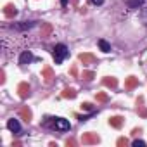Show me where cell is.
<instances>
[{
  "label": "cell",
  "instance_id": "12",
  "mask_svg": "<svg viewBox=\"0 0 147 147\" xmlns=\"http://www.w3.org/2000/svg\"><path fill=\"white\" fill-rule=\"evenodd\" d=\"M50 33H52V24L50 23H42V31H40L42 38H49Z\"/></svg>",
  "mask_w": 147,
  "mask_h": 147
},
{
  "label": "cell",
  "instance_id": "13",
  "mask_svg": "<svg viewBox=\"0 0 147 147\" xmlns=\"http://www.w3.org/2000/svg\"><path fill=\"white\" fill-rule=\"evenodd\" d=\"M125 87H126L128 90H133L135 87H138V78H135V76H128L126 82H125Z\"/></svg>",
  "mask_w": 147,
  "mask_h": 147
},
{
  "label": "cell",
  "instance_id": "23",
  "mask_svg": "<svg viewBox=\"0 0 147 147\" xmlns=\"http://www.w3.org/2000/svg\"><path fill=\"white\" fill-rule=\"evenodd\" d=\"M82 109H83V111H94V106H92L90 102H83V104H82Z\"/></svg>",
  "mask_w": 147,
  "mask_h": 147
},
{
  "label": "cell",
  "instance_id": "7",
  "mask_svg": "<svg viewBox=\"0 0 147 147\" xmlns=\"http://www.w3.org/2000/svg\"><path fill=\"white\" fill-rule=\"evenodd\" d=\"M19 116H21V119H23L24 123H31V119H33V113H31V109H30L28 106L19 107Z\"/></svg>",
  "mask_w": 147,
  "mask_h": 147
},
{
  "label": "cell",
  "instance_id": "9",
  "mask_svg": "<svg viewBox=\"0 0 147 147\" xmlns=\"http://www.w3.org/2000/svg\"><path fill=\"white\" fill-rule=\"evenodd\" d=\"M33 61V54L30 52V50H24L21 55H19V64L21 66H26V64H30Z\"/></svg>",
  "mask_w": 147,
  "mask_h": 147
},
{
  "label": "cell",
  "instance_id": "26",
  "mask_svg": "<svg viewBox=\"0 0 147 147\" xmlns=\"http://www.w3.org/2000/svg\"><path fill=\"white\" fill-rule=\"evenodd\" d=\"M66 145H67V147H69V145L73 147V145H76V142L73 140V138H67V140H66Z\"/></svg>",
  "mask_w": 147,
  "mask_h": 147
},
{
  "label": "cell",
  "instance_id": "1",
  "mask_svg": "<svg viewBox=\"0 0 147 147\" xmlns=\"http://www.w3.org/2000/svg\"><path fill=\"white\" fill-rule=\"evenodd\" d=\"M52 55H54L55 64H62V61L69 55V50H67V47L64 43H57L54 47V50H52Z\"/></svg>",
  "mask_w": 147,
  "mask_h": 147
},
{
  "label": "cell",
  "instance_id": "3",
  "mask_svg": "<svg viewBox=\"0 0 147 147\" xmlns=\"http://www.w3.org/2000/svg\"><path fill=\"white\" fill-rule=\"evenodd\" d=\"M42 78H43L45 85H52V83H54L55 73H54V69H52L50 66H43V69H42Z\"/></svg>",
  "mask_w": 147,
  "mask_h": 147
},
{
  "label": "cell",
  "instance_id": "18",
  "mask_svg": "<svg viewBox=\"0 0 147 147\" xmlns=\"http://www.w3.org/2000/svg\"><path fill=\"white\" fill-rule=\"evenodd\" d=\"M94 78H95V73L94 71H83L82 73V80L83 82H92Z\"/></svg>",
  "mask_w": 147,
  "mask_h": 147
},
{
  "label": "cell",
  "instance_id": "14",
  "mask_svg": "<svg viewBox=\"0 0 147 147\" xmlns=\"http://www.w3.org/2000/svg\"><path fill=\"white\" fill-rule=\"evenodd\" d=\"M35 26V21H23V23H19V24H14L12 28L14 30H30V28H33Z\"/></svg>",
  "mask_w": 147,
  "mask_h": 147
},
{
  "label": "cell",
  "instance_id": "20",
  "mask_svg": "<svg viewBox=\"0 0 147 147\" xmlns=\"http://www.w3.org/2000/svg\"><path fill=\"white\" fill-rule=\"evenodd\" d=\"M95 99H97V102H102V104L109 100V97H107L106 92H97V94H95Z\"/></svg>",
  "mask_w": 147,
  "mask_h": 147
},
{
  "label": "cell",
  "instance_id": "21",
  "mask_svg": "<svg viewBox=\"0 0 147 147\" xmlns=\"http://www.w3.org/2000/svg\"><path fill=\"white\" fill-rule=\"evenodd\" d=\"M116 145H118V147H126V145H128V138H125V137H121V138H118V142H116Z\"/></svg>",
  "mask_w": 147,
  "mask_h": 147
},
{
  "label": "cell",
  "instance_id": "25",
  "mask_svg": "<svg viewBox=\"0 0 147 147\" xmlns=\"http://www.w3.org/2000/svg\"><path fill=\"white\" fill-rule=\"evenodd\" d=\"M144 145H145V142H144V140H138V138H137V140L133 142V147H144Z\"/></svg>",
  "mask_w": 147,
  "mask_h": 147
},
{
  "label": "cell",
  "instance_id": "2",
  "mask_svg": "<svg viewBox=\"0 0 147 147\" xmlns=\"http://www.w3.org/2000/svg\"><path fill=\"white\" fill-rule=\"evenodd\" d=\"M99 142H100V137L97 133H94V131H85L82 135V144L83 145H95Z\"/></svg>",
  "mask_w": 147,
  "mask_h": 147
},
{
  "label": "cell",
  "instance_id": "31",
  "mask_svg": "<svg viewBox=\"0 0 147 147\" xmlns=\"http://www.w3.org/2000/svg\"><path fill=\"white\" fill-rule=\"evenodd\" d=\"M67 2H69V0H61V4H62V5H66Z\"/></svg>",
  "mask_w": 147,
  "mask_h": 147
},
{
  "label": "cell",
  "instance_id": "4",
  "mask_svg": "<svg viewBox=\"0 0 147 147\" xmlns=\"http://www.w3.org/2000/svg\"><path fill=\"white\" fill-rule=\"evenodd\" d=\"M54 128L61 130V131H67V130H71V125L64 118H54Z\"/></svg>",
  "mask_w": 147,
  "mask_h": 147
},
{
  "label": "cell",
  "instance_id": "16",
  "mask_svg": "<svg viewBox=\"0 0 147 147\" xmlns=\"http://www.w3.org/2000/svg\"><path fill=\"white\" fill-rule=\"evenodd\" d=\"M125 2H126L128 9H138L145 4V0H125Z\"/></svg>",
  "mask_w": 147,
  "mask_h": 147
},
{
  "label": "cell",
  "instance_id": "24",
  "mask_svg": "<svg viewBox=\"0 0 147 147\" xmlns=\"http://www.w3.org/2000/svg\"><path fill=\"white\" fill-rule=\"evenodd\" d=\"M69 73H71V76H78V66H76V64H73Z\"/></svg>",
  "mask_w": 147,
  "mask_h": 147
},
{
  "label": "cell",
  "instance_id": "22",
  "mask_svg": "<svg viewBox=\"0 0 147 147\" xmlns=\"http://www.w3.org/2000/svg\"><path fill=\"white\" fill-rule=\"evenodd\" d=\"M137 113H138V114H140L142 118H147V109H145V107L138 106V107H137Z\"/></svg>",
  "mask_w": 147,
  "mask_h": 147
},
{
  "label": "cell",
  "instance_id": "30",
  "mask_svg": "<svg viewBox=\"0 0 147 147\" xmlns=\"http://www.w3.org/2000/svg\"><path fill=\"white\" fill-rule=\"evenodd\" d=\"M138 133H142V128H133L131 135H138Z\"/></svg>",
  "mask_w": 147,
  "mask_h": 147
},
{
  "label": "cell",
  "instance_id": "8",
  "mask_svg": "<svg viewBox=\"0 0 147 147\" xmlns=\"http://www.w3.org/2000/svg\"><path fill=\"white\" fill-rule=\"evenodd\" d=\"M4 16H5L7 19L16 18V16H18V7H16L14 4H7V5L4 7Z\"/></svg>",
  "mask_w": 147,
  "mask_h": 147
},
{
  "label": "cell",
  "instance_id": "17",
  "mask_svg": "<svg viewBox=\"0 0 147 147\" xmlns=\"http://www.w3.org/2000/svg\"><path fill=\"white\" fill-rule=\"evenodd\" d=\"M61 95H62L64 99H75V97H76V90H75V88H64Z\"/></svg>",
  "mask_w": 147,
  "mask_h": 147
},
{
  "label": "cell",
  "instance_id": "11",
  "mask_svg": "<svg viewBox=\"0 0 147 147\" xmlns=\"http://www.w3.org/2000/svg\"><path fill=\"white\" fill-rule=\"evenodd\" d=\"M7 128H9L11 131H14V133H19V131H21V125H19V121L14 119V118L7 121Z\"/></svg>",
  "mask_w": 147,
  "mask_h": 147
},
{
  "label": "cell",
  "instance_id": "6",
  "mask_svg": "<svg viewBox=\"0 0 147 147\" xmlns=\"http://www.w3.org/2000/svg\"><path fill=\"white\" fill-rule=\"evenodd\" d=\"M30 85H28V82H21L19 85H18V95L21 97V99H28L30 97Z\"/></svg>",
  "mask_w": 147,
  "mask_h": 147
},
{
  "label": "cell",
  "instance_id": "19",
  "mask_svg": "<svg viewBox=\"0 0 147 147\" xmlns=\"http://www.w3.org/2000/svg\"><path fill=\"white\" fill-rule=\"evenodd\" d=\"M99 49H100L102 52H106V54H107V52H111V45H109L104 38H100V40H99Z\"/></svg>",
  "mask_w": 147,
  "mask_h": 147
},
{
  "label": "cell",
  "instance_id": "28",
  "mask_svg": "<svg viewBox=\"0 0 147 147\" xmlns=\"http://www.w3.org/2000/svg\"><path fill=\"white\" fill-rule=\"evenodd\" d=\"M90 2H92L94 5H102V4H104V0H90Z\"/></svg>",
  "mask_w": 147,
  "mask_h": 147
},
{
  "label": "cell",
  "instance_id": "29",
  "mask_svg": "<svg viewBox=\"0 0 147 147\" xmlns=\"http://www.w3.org/2000/svg\"><path fill=\"white\" fill-rule=\"evenodd\" d=\"M142 104H144V97L140 95V97L137 99V107H138V106H142Z\"/></svg>",
  "mask_w": 147,
  "mask_h": 147
},
{
  "label": "cell",
  "instance_id": "27",
  "mask_svg": "<svg viewBox=\"0 0 147 147\" xmlns=\"http://www.w3.org/2000/svg\"><path fill=\"white\" fill-rule=\"evenodd\" d=\"M5 82V71H0V83Z\"/></svg>",
  "mask_w": 147,
  "mask_h": 147
},
{
  "label": "cell",
  "instance_id": "10",
  "mask_svg": "<svg viewBox=\"0 0 147 147\" xmlns=\"http://www.w3.org/2000/svg\"><path fill=\"white\" fill-rule=\"evenodd\" d=\"M123 123H125V118H123V116H111V118H109V125H111L113 128H121Z\"/></svg>",
  "mask_w": 147,
  "mask_h": 147
},
{
  "label": "cell",
  "instance_id": "15",
  "mask_svg": "<svg viewBox=\"0 0 147 147\" xmlns=\"http://www.w3.org/2000/svg\"><path fill=\"white\" fill-rule=\"evenodd\" d=\"M102 83H104L106 87H109V88H116V87H118V80H116L114 76H106V78L102 80Z\"/></svg>",
  "mask_w": 147,
  "mask_h": 147
},
{
  "label": "cell",
  "instance_id": "5",
  "mask_svg": "<svg viewBox=\"0 0 147 147\" xmlns=\"http://www.w3.org/2000/svg\"><path fill=\"white\" fill-rule=\"evenodd\" d=\"M78 61L83 62V66H88V64H95L97 57H95L94 54H90V52H83V54L78 55Z\"/></svg>",
  "mask_w": 147,
  "mask_h": 147
}]
</instances>
